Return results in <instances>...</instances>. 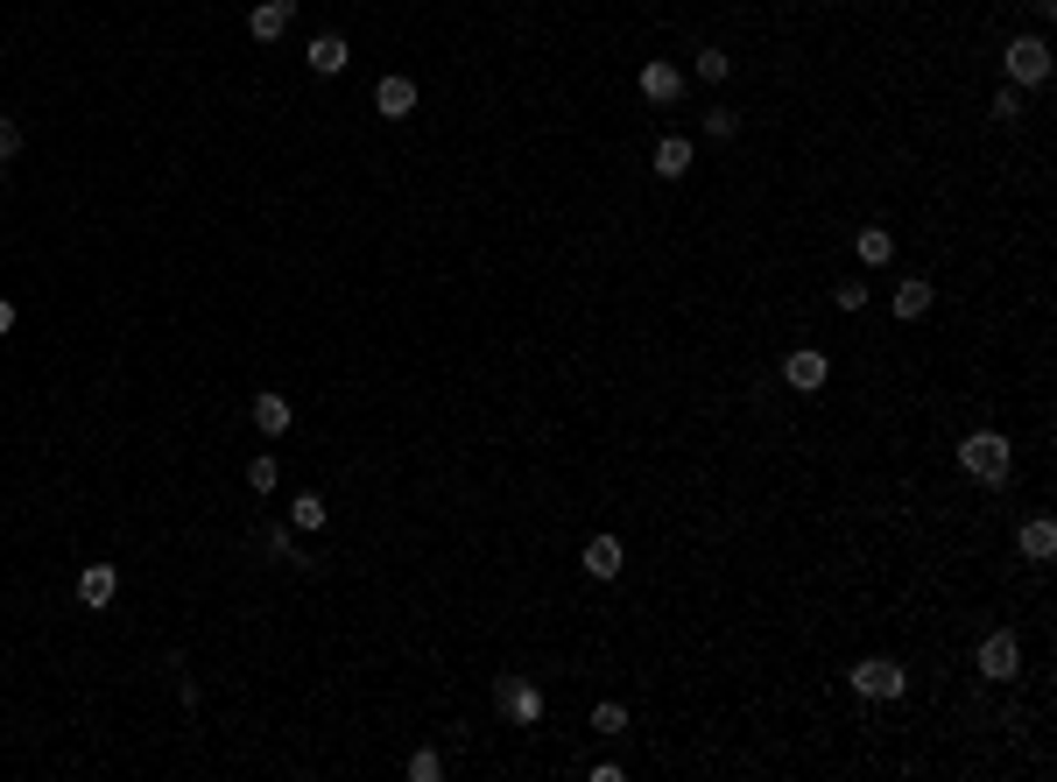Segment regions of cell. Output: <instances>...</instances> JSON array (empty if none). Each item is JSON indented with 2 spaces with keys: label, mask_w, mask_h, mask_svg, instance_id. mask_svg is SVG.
Returning <instances> with one entry per match:
<instances>
[{
  "label": "cell",
  "mask_w": 1057,
  "mask_h": 782,
  "mask_svg": "<svg viewBox=\"0 0 1057 782\" xmlns=\"http://www.w3.org/2000/svg\"><path fill=\"white\" fill-rule=\"evenodd\" d=\"M959 465L980 479V487H1001L1008 465H1016V444H1008L1001 430H973V438H959Z\"/></svg>",
  "instance_id": "obj_1"
},
{
  "label": "cell",
  "mask_w": 1057,
  "mask_h": 782,
  "mask_svg": "<svg viewBox=\"0 0 1057 782\" xmlns=\"http://www.w3.org/2000/svg\"><path fill=\"white\" fill-rule=\"evenodd\" d=\"M846 684H853L860 691V698H902V691H910V670H902L896 663V656H860V663L853 670H846Z\"/></svg>",
  "instance_id": "obj_2"
},
{
  "label": "cell",
  "mask_w": 1057,
  "mask_h": 782,
  "mask_svg": "<svg viewBox=\"0 0 1057 782\" xmlns=\"http://www.w3.org/2000/svg\"><path fill=\"white\" fill-rule=\"evenodd\" d=\"M1001 64H1008V85H1044L1050 78V42L1044 36H1016Z\"/></svg>",
  "instance_id": "obj_3"
},
{
  "label": "cell",
  "mask_w": 1057,
  "mask_h": 782,
  "mask_svg": "<svg viewBox=\"0 0 1057 782\" xmlns=\"http://www.w3.org/2000/svg\"><path fill=\"white\" fill-rule=\"evenodd\" d=\"M494 712L515 719V726H536V719H543V691H536L529 676H501V684H494Z\"/></svg>",
  "instance_id": "obj_4"
},
{
  "label": "cell",
  "mask_w": 1057,
  "mask_h": 782,
  "mask_svg": "<svg viewBox=\"0 0 1057 782\" xmlns=\"http://www.w3.org/2000/svg\"><path fill=\"white\" fill-rule=\"evenodd\" d=\"M1016 670H1022V642L1008 635V627L980 642V676H987V684H1016Z\"/></svg>",
  "instance_id": "obj_5"
},
{
  "label": "cell",
  "mask_w": 1057,
  "mask_h": 782,
  "mask_svg": "<svg viewBox=\"0 0 1057 782\" xmlns=\"http://www.w3.org/2000/svg\"><path fill=\"white\" fill-rule=\"evenodd\" d=\"M783 381L797 388V395H818V388L832 381V367H825V353H811V345H797L790 359H783Z\"/></svg>",
  "instance_id": "obj_6"
},
{
  "label": "cell",
  "mask_w": 1057,
  "mask_h": 782,
  "mask_svg": "<svg viewBox=\"0 0 1057 782\" xmlns=\"http://www.w3.org/2000/svg\"><path fill=\"white\" fill-rule=\"evenodd\" d=\"M290 22H296V0H255V14H247V36H255V42H275Z\"/></svg>",
  "instance_id": "obj_7"
},
{
  "label": "cell",
  "mask_w": 1057,
  "mask_h": 782,
  "mask_svg": "<svg viewBox=\"0 0 1057 782\" xmlns=\"http://www.w3.org/2000/svg\"><path fill=\"white\" fill-rule=\"evenodd\" d=\"M1016 550H1022L1030 564H1050V558H1057V522H1050V515L1022 522V529H1016Z\"/></svg>",
  "instance_id": "obj_8"
},
{
  "label": "cell",
  "mask_w": 1057,
  "mask_h": 782,
  "mask_svg": "<svg viewBox=\"0 0 1057 782\" xmlns=\"http://www.w3.org/2000/svg\"><path fill=\"white\" fill-rule=\"evenodd\" d=\"M374 113H389V120H409V113H416V78H395V71H389V78L374 85Z\"/></svg>",
  "instance_id": "obj_9"
},
{
  "label": "cell",
  "mask_w": 1057,
  "mask_h": 782,
  "mask_svg": "<svg viewBox=\"0 0 1057 782\" xmlns=\"http://www.w3.org/2000/svg\"><path fill=\"white\" fill-rule=\"evenodd\" d=\"M620 564H628V558H620V536H592V543H586V578L614 585V578H620Z\"/></svg>",
  "instance_id": "obj_10"
},
{
  "label": "cell",
  "mask_w": 1057,
  "mask_h": 782,
  "mask_svg": "<svg viewBox=\"0 0 1057 782\" xmlns=\"http://www.w3.org/2000/svg\"><path fill=\"white\" fill-rule=\"evenodd\" d=\"M113 592H121V571H113V564H85L78 571V599H85V607H113Z\"/></svg>",
  "instance_id": "obj_11"
},
{
  "label": "cell",
  "mask_w": 1057,
  "mask_h": 782,
  "mask_svg": "<svg viewBox=\"0 0 1057 782\" xmlns=\"http://www.w3.org/2000/svg\"><path fill=\"white\" fill-rule=\"evenodd\" d=\"M677 93H684L677 64H642V99H649V107H669Z\"/></svg>",
  "instance_id": "obj_12"
},
{
  "label": "cell",
  "mask_w": 1057,
  "mask_h": 782,
  "mask_svg": "<svg viewBox=\"0 0 1057 782\" xmlns=\"http://www.w3.org/2000/svg\"><path fill=\"white\" fill-rule=\"evenodd\" d=\"M290 424H296L290 395H255V430H261V438H282Z\"/></svg>",
  "instance_id": "obj_13"
},
{
  "label": "cell",
  "mask_w": 1057,
  "mask_h": 782,
  "mask_svg": "<svg viewBox=\"0 0 1057 782\" xmlns=\"http://www.w3.org/2000/svg\"><path fill=\"white\" fill-rule=\"evenodd\" d=\"M346 64H353L346 36H318V42H310V71H318V78H339Z\"/></svg>",
  "instance_id": "obj_14"
},
{
  "label": "cell",
  "mask_w": 1057,
  "mask_h": 782,
  "mask_svg": "<svg viewBox=\"0 0 1057 782\" xmlns=\"http://www.w3.org/2000/svg\"><path fill=\"white\" fill-rule=\"evenodd\" d=\"M924 310H931V282L902 276V282H896V318H902V325H917V318H924Z\"/></svg>",
  "instance_id": "obj_15"
},
{
  "label": "cell",
  "mask_w": 1057,
  "mask_h": 782,
  "mask_svg": "<svg viewBox=\"0 0 1057 782\" xmlns=\"http://www.w3.org/2000/svg\"><path fill=\"white\" fill-rule=\"evenodd\" d=\"M684 170H691V142H684V134H663V142H656V176L677 184Z\"/></svg>",
  "instance_id": "obj_16"
},
{
  "label": "cell",
  "mask_w": 1057,
  "mask_h": 782,
  "mask_svg": "<svg viewBox=\"0 0 1057 782\" xmlns=\"http://www.w3.org/2000/svg\"><path fill=\"white\" fill-rule=\"evenodd\" d=\"M290 522H296V529H324V522H332V501H324V493H296Z\"/></svg>",
  "instance_id": "obj_17"
},
{
  "label": "cell",
  "mask_w": 1057,
  "mask_h": 782,
  "mask_svg": "<svg viewBox=\"0 0 1057 782\" xmlns=\"http://www.w3.org/2000/svg\"><path fill=\"white\" fill-rule=\"evenodd\" d=\"M853 247H860V261H868V268H882V261H888V254H896V240H888V233H882V225H868V233H860V240H853Z\"/></svg>",
  "instance_id": "obj_18"
},
{
  "label": "cell",
  "mask_w": 1057,
  "mask_h": 782,
  "mask_svg": "<svg viewBox=\"0 0 1057 782\" xmlns=\"http://www.w3.org/2000/svg\"><path fill=\"white\" fill-rule=\"evenodd\" d=\"M409 782H444V755H438V747H416V755H409Z\"/></svg>",
  "instance_id": "obj_19"
},
{
  "label": "cell",
  "mask_w": 1057,
  "mask_h": 782,
  "mask_svg": "<svg viewBox=\"0 0 1057 782\" xmlns=\"http://www.w3.org/2000/svg\"><path fill=\"white\" fill-rule=\"evenodd\" d=\"M22 156V120L14 113H0V176H8V162Z\"/></svg>",
  "instance_id": "obj_20"
},
{
  "label": "cell",
  "mask_w": 1057,
  "mask_h": 782,
  "mask_svg": "<svg viewBox=\"0 0 1057 782\" xmlns=\"http://www.w3.org/2000/svg\"><path fill=\"white\" fill-rule=\"evenodd\" d=\"M726 71H734V57H726V50H698V78H705V85H720Z\"/></svg>",
  "instance_id": "obj_21"
},
{
  "label": "cell",
  "mask_w": 1057,
  "mask_h": 782,
  "mask_svg": "<svg viewBox=\"0 0 1057 782\" xmlns=\"http://www.w3.org/2000/svg\"><path fill=\"white\" fill-rule=\"evenodd\" d=\"M592 733H628V712L620 705H592Z\"/></svg>",
  "instance_id": "obj_22"
},
{
  "label": "cell",
  "mask_w": 1057,
  "mask_h": 782,
  "mask_svg": "<svg viewBox=\"0 0 1057 782\" xmlns=\"http://www.w3.org/2000/svg\"><path fill=\"white\" fill-rule=\"evenodd\" d=\"M247 487H255V493L275 487V459H268V451H261V459H247Z\"/></svg>",
  "instance_id": "obj_23"
},
{
  "label": "cell",
  "mask_w": 1057,
  "mask_h": 782,
  "mask_svg": "<svg viewBox=\"0 0 1057 782\" xmlns=\"http://www.w3.org/2000/svg\"><path fill=\"white\" fill-rule=\"evenodd\" d=\"M734 127H740V120L726 113V107H712V113H705V134H712V142H734Z\"/></svg>",
  "instance_id": "obj_24"
},
{
  "label": "cell",
  "mask_w": 1057,
  "mask_h": 782,
  "mask_svg": "<svg viewBox=\"0 0 1057 782\" xmlns=\"http://www.w3.org/2000/svg\"><path fill=\"white\" fill-rule=\"evenodd\" d=\"M832 304H839V310H860V304H868V282H839V290H832Z\"/></svg>",
  "instance_id": "obj_25"
},
{
  "label": "cell",
  "mask_w": 1057,
  "mask_h": 782,
  "mask_svg": "<svg viewBox=\"0 0 1057 782\" xmlns=\"http://www.w3.org/2000/svg\"><path fill=\"white\" fill-rule=\"evenodd\" d=\"M1022 113V99H1016V85H1001V93H994V120H1016Z\"/></svg>",
  "instance_id": "obj_26"
},
{
  "label": "cell",
  "mask_w": 1057,
  "mask_h": 782,
  "mask_svg": "<svg viewBox=\"0 0 1057 782\" xmlns=\"http://www.w3.org/2000/svg\"><path fill=\"white\" fill-rule=\"evenodd\" d=\"M14 332V304H8V296H0V339H8Z\"/></svg>",
  "instance_id": "obj_27"
},
{
  "label": "cell",
  "mask_w": 1057,
  "mask_h": 782,
  "mask_svg": "<svg viewBox=\"0 0 1057 782\" xmlns=\"http://www.w3.org/2000/svg\"><path fill=\"white\" fill-rule=\"evenodd\" d=\"M1030 14H1044V22H1050V14H1057V0H1030Z\"/></svg>",
  "instance_id": "obj_28"
}]
</instances>
